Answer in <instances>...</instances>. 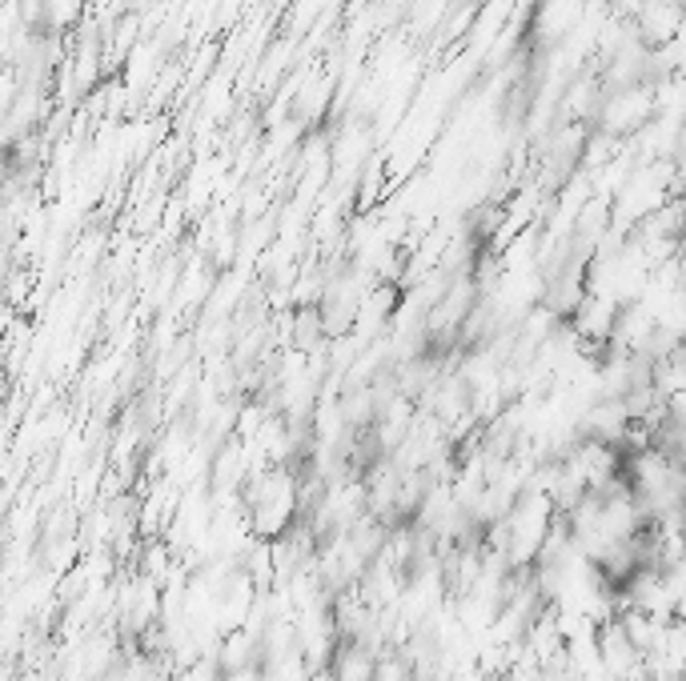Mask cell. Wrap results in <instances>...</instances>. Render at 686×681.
<instances>
[{"mask_svg": "<svg viewBox=\"0 0 686 681\" xmlns=\"http://www.w3.org/2000/svg\"><path fill=\"white\" fill-rule=\"evenodd\" d=\"M650 117H655V89H650V80H643V85H626V89H602L590 125L606 137L626 140Z\"/></svg>", "mask_w": 686, "mask_h": 681, "instance_id": "obj_1", "label": "cell"}, {"mask_svg": "<svg viewBox=\"0 0 686 681\" xmlns=\"http://www.w3.org/2000/svg\"><path fill=\"white\" fill-rule=\"evenodd\" d=\"M630 24H635V37L643 40L646 49H658V45H666V40L683 37V4H658V0H646Z\"/></svg>", "mask_w": 686, "mask_h": 681, "instance_id": "obj_2", "label": "cell"}, {"mask_svg": "<svg viewBox=\"0 0 686 681\" xmlns=\"http://www.w3.org/2000/svg\"><path fill=\"white\" fill-rule=\"evenodd\" d=\"M85 12V0H45L41 4V20H45V29L49 32H69L77 20H81Z\"/></svg>", "mask_w": 686, "mask_h": 681, "instance_id": "obj_3", "label": "cell"}, {"mask_svg": "<svg viewBox=\"0 0 686 681\" xmlns=\"http://www.w3.org/2000/svg\"><path fill=\"white\" fill-rule=\"evenodd\" d=\"M370 681H418L414 670H410V661L402 658V650H382L374 653V673Z\"/></svg>", "mask_w": 686, "mask_h": 681, "instance_id": "obj_4", "label": "cell"}]
</instances>
